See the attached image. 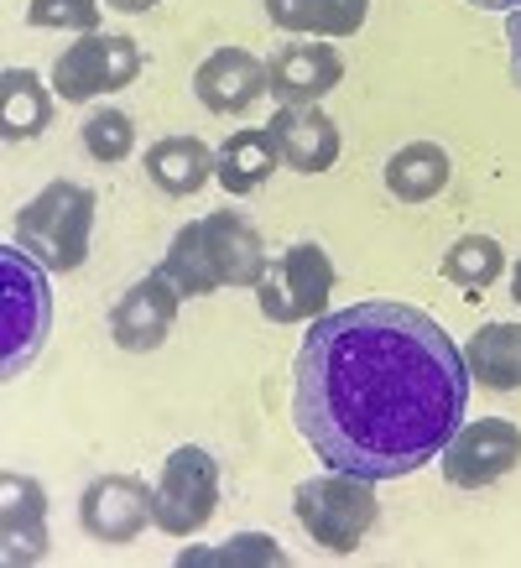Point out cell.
Segmentation results:
<instances>
[{
	"label": "cell",
	"mask_w": 521,
	"mask_h": 568,
	"mask_svg": "<svg viewBox=\"0 0 521 568\" xmlns=\"http://www.w3.org/2000/svg\"><path fill=\"white\" fill-rule=\"evenodd\" d=\"M469 365L433 313L391 297L313 318L293 365V423L329 469L401 480L464 423Z\"/></svg>",
	"instance_id": "6da1fadb"
},
{
	"label": "cell",
	"mask_w": 521,
	"mask_h": 568,
	"mask_svg": "<svg viewBox=\"0 0 521 568\" xmlns=\"http://www.w3.org/2000/svg\"><path fill=\"white\" fill-rule=\"evenodd\" d=\"M272 256L260 230L235 209H214L204 220H188L173 235L156 272L173 282L183 297H208L219 287H256Z\"/></svg>",
	"instance_id": "7a4b0ae2"
},
{
	"label": "cell",
	"mask_w": 521,
	"mask_h": 568,
	"mask_svg": "<svg viewBox=\"0 0 521 568\" xmlns=\"http://www.w3.org/2000/svg\"><path fill=\"white\" fill-rule=\"evenodd\" d=\"M94 209H100L94 189L58 178L17 209V245L32 251L48 272H79L94 241Z\"/></svg>",
	"instance_id": "3957f363"
},
{
	"label": "cell",
	"mask_w": 521,
	"mask_h": 568,
	"mask_svg": "<svg viewBox=\"0 0 521 568\" xmlns=\"http://www.w3.org/2000/svg\"><path fill=\"white\" fill-rule=\"evenodd\" d=\"M48 334H52L48 266L32 251L6 245L0 251V376L17 381L42 355Z\"/></svg>",
	"instance_id": "277c9868"
},
{
	"label": "cell",
	"mask_w": 521,
	"mask_h": 568,
	"mask_svg": "<svg viewBox=\"0 0 521 568\" xmlns=\"http://www.w3.org/2000/svg\"><path fill=\"white\" fill-rule=\"evenodd\" d=\"M293 517L318 548L355 552L365 537H370V527L381 521L376 480L349 475V469H329V475H318V480H303L293 490Z\"/></svg>",
	"instance_id": "5b68a950"
},
{
	"label": "cell",
	"mask_w": 521,
	"mask_h": 568,
	"mask_svg": "<svg viewBox=\"0 0 521 568\" xmlns=\"http://www.w3.org/2000/svg\"><path fill=\"white\" fill-rule=\"evenodd\" d=\"M334 261L318 241H297L272 256L266 276L256 282V303L272 324H313L329 313Z\"/></svg>",
	"instance_id": "8992f818"
},
{
	"label": "cell",
	"mask_w": 521,
	"mask_h": 568,
	"mask_svg": "<svg viewBox=\"0 0 521 568\" xmlns=\"http://www.w3.org/2000/svg\"><path fill=\"white\" fill-rule=\"evenodd\" d=\"M141 73V48L125 32H84L79 42L58 52L52 63V89L63 94V104H89L100 94L136 84Z\"/></svg>",
	"instance_id": "52a82bcc"
},
{
	"label": "cell",
	"mask_w": 521,
	"mask_h": 568,
	"mask_svg": "<svg viewBox=\"0 0 521 568\" xmlns=\"http://www.w3.org/2000/svg\"><path fill=\"white\" fill-rule=\"evenodd\" d=\"M219 511V459L198 444L167 454L156 475V527L167 537H193Z\"/></svg>",
	"instance_id": "ba28073f"
},
{
	"label": "cell",
	"mask_w": 521,
	"mask_h": 568,
	"mask_svg": "<svg viewBox=\"0 0 521 568\" xmlns=\"http://www.w3.org/2000/svg\"><path fill=\"white\" fill-rule=\"evenodd\" d=\"M521 465V428L511 417H469L438 454L443 480L459 490H486Z\"/></svg>",
	"instance_id": "9c48e42d"
},
{
	"label": "cell",
	"mask_w": 521,
	"mask_h": 568,
	"mask_svg": "<svg viewBox=\"0 0 521 568\" xmlns=\"http://www.w3.org/2000/svg\"><path fill=\"white\" fill-rule=\"evenodd\" d=\"M79 527L104 548L136 542L146 527H156V485L141 475H100L79 496Z\"/></svg>",
	"instance_id": "30bf717a"
},
{
	"label": "cell",
	"mask_w": 521,
	"mask_h": 568,
	"mask_svg": "<svg viewBox=\"0 0 521 568\" xmlns=\"http://www.w3.org/2000/svg\"><path fill=\"white\" fill-rule=\"evenodd\" d=\"M345 84V58L324 37H297L282 42L266 58V94L282 104H318L324 94Z\"/></svg>",
	"instance_id": "8fae6325"
},
{
	"label": "cell",
	"mask_w": 521,
	"mask_h": 568,
	"mask_svg": "<svg viewBox=\"0 0 521 568\" xmlns=\"http://www.w3.org/2000/svg\"><path fill=\"white\" fill-rule=\"evenodd\" d=\"M177 303H183V293H177L173 282L162 272H146L141 282H131L121 293V303L110 308V339L121 349H131V355H152V349H162L167 334H173Z\"/></svg>",
	"instance_id": "7c38bea8"
},
{
	"label": "cell",
	"mask_w": 521,
	"mask_h": 568,
	"mask_svg": "<svg viewBox=\"0 0 521 568\" xmlns=\"http://www.w3.org/2000/svg\"><path fill=\"white\" fill-rule=\"evenodd\" d=\"M0 542H6V564L32 568L48 558V490L32 475L6 469L0 475Z\"/></svg>",
	"instance_id": "4fadbf2b"
},
{
	"label": "cell",
	"mask_w": 521,
	"mask_h": 568,
	"mask_svg": "<svg viewBox=\"0 0 521 568\" xmlns=\"http://www.w3.org/2000/svg\"><path fill=\"white\" fill-rule=\"evenodd\" d=\"M193 94L214 115H245L266 94V63L245 48H214L193 69Z\"/></svg>",
	"instance_id": "5bb4252c"
},
{
	"label": "cell",
	"mask_w": 521,
	"mask_h": 568,
	"mask_svg": "<svg viewBox=\"0 0 521 568\" xmlns=\"http://www.w3.org/2000/svg\"><path fill=\"white\" fill-rule=\"evenodd\" d=\"M266 131L277 141L282 168H293V173L313 178V173H329L339 162V125L318 104H282Z\"/></svg>",
	"instance_id": "9a60e30c"
},
{
	"label": "cell",
	"mask_w": 521,
	"mask_h": 568,
	"mask_svg": "<svg viewBox=\"0 0 521 568\" xmlns=\"http://www.w3.org/2000/svg\"><path fill=\"white\" fill-rule=\"evenodd\" d=\"M277 168H282V152H277V141H272L266 125H241V131H229L225 146L214 152V183L225 193H235V199L266 189V178L277 173Z\"/></svg>",
	"instance_id": "2e32d148"
},
{
	"label": "cell",
	"mask_w": 521,
	"mask_h": 568,
	"mask_svg": "<svg viewBox=\"0 0 521 568\" xmlns=\"http://www.w3.org/2000/svg\"><path fill=\"white\" fill-rule=\"evenodd\" d=\"M141 168L167 199H193L214 178V152L198 136H162L146 146Z\"/></svg>",
	"instance_id": "e0dca14e"
},
{
	"label": "cell",
	"mask_w": 521,
	"mask_h": 568,
	"mask_svg": "<svg viewBox=\"0 0 521 568\" xmlns=\"http://www.w3.org/2000/svg\"><path fill=\"white\" fill-rule=\"evenodd\" d=\"M453 162L438 141H407L397 152L386 156V193L401 199V204H428L438 193L449 189Z\"/></svg>",
	"instance_id": "ac0fdd59"
},
{
	"label": "cell",
	"mask_w": 521,
	"mask_h": 568,
	"mask_svg": "<svg viewBox=\"0 0 521 568\" xmlns=\"http://www.w3.org/2000/svg\"><path fill=\"white\" fill-rule=\"evenodd\" d=\"M464 365L486 392H521V324H480L464 345Z\"/></svg>",
	"instance_id": "d6986e66"
},
{
	"label": "cell",
	"mask_w": 521,
	"mask_h": 568,
	"mask_svg": "<svg viewBox=\"0 0 521 568\" xmlns=\"http://www.w3.org/2000/svg\"><path fill=\"white\" fill-rule=\"evenodd\" d=\"M370 0H266L272 27L293 37H355Z\"/></svg>",
	"instance_id": "ffe728a7"
},
{
	"label": "cell",
	"mask_w": 521,
	"mask_h": 568,
	"mask_svg": "<svg viewBox=\"0 0 521 568\" xmlns=\"http://www.w3.org/2000/svg\"><path fill=\"white\" fill-rule=\"evenodd\" d=\"M52 125V94L42 73L32 69H6L0 73V136L6 141H32Z\"/></svg>",
	"instance_id": "44dd1931"
},
{
	"label": "cell",
	"mask_w": 521,
	"mask_h": 568,
	"mask_svg": "<svg viewBox=\"0 0 521 568\" xmlns=\"http://www.w3.org/2000/svg\"><path fill=\"white\" fill-rule=\"evenodd\" d=\"M438 272L449 276L453 287H464V297H480L486 287L501 282L505 251H501V241H490V235H459V241L443 251Z\"/></svg>",
	"instance_id": "7402d4cb"
},
{
	"label": "cell",
	"mask_w": 521,
	"mask_h": 568,
	"mask_svg": "<svg viewBox=\"0 0 521 568\" xmlns=\"http://www.w3.org/2000/svg\"><path fill=\"white\" fill-rule=\"evenodd\" d=\"M79 131H84V152L104 168H115V162L136 152V121L125 110H94V115H84Z\"/></svg>",
	"instance_id": "603a6c76"
},
{
	"label": "cell",
	"mask_w": 521,
	"mask_h": 568,
	"mask_svg": "<svg viewBox=\"0 0 521 568\" xmlns=\"http://www.w3.org/2000/svg\"><path fill=\"white\" fill-rule=\"evenodd\" d=\"M177 564H287V552L277 548V537L266 532H241L229 537L225 548H183L177 552Z\"/></svg>",
	"instance_id": "cb8c5ba5"
},
{
	"label": "cell",
	"mask_w": 521,
	"mask_h": 568,
	"mask_svg": "<svg viewBox=\"0 0 521 568\" xmlns=\"http://www.w3.org/2000/svg\"><path fill=\"white\" fill-rule=\"evenodd\" d=\"M27 27L37 32H100V0H32Z\"/></svg>",
	"instance_id": "d4e9b609"
},
{
	"label": "cell",
	"mask_w": 521,
	"mask_h": 568,
	"mask_svg": "<svg viewBox=\"0 0 521 568\" xmlns=\"http://www.w3.org/2000/svg\"><path fill=\"white\" fill-rule=\"evenodd\" d=\"M505 48H511V84L521 89V6L505 17Z\"/></svg>",
	"instance_id": "484cf974"
},
{
	"label": "cell",
	"mask_w": 521,
	"mask_h": 568,
	"mask_svg": "<svg viewBox=\"0 0 521 568\" xmlns=\"http://www.w3.org/2000/svg\"><path fill=\"white\" fill-rule=\"evenodd\" d=\"M110 11H125V17H141V11H152V6H162V0H104Z\"/></svg>",
	"instance_id": "4316f807"
},
{
	"label": "cell",
	"mask_w": 521,
	"mask_h": 568,
	"mask_svg": "<svg viewBox=\"0 0 521 568\" xmlns=\"http://www.w3.org/2000/svg\"><path fill=\"white\" fill-rule=\"evenodd\" d=\"M469 6H480V11H517L521 0H469Z\"/></svg>",
	"instance_id": "83f0119b"
},
{
	"label": "cell",
	"mask_w": 521,
	"mask_h": 568,
	"mask_svg": "<svg viewBox=\"0 0 521 568\" xmlns=\"http://www.w3.org/2000/svg\"><path fill=\"white\" fill-rule=\"evenodd\" d=\"M511 297H517V308H521V261H517V272H511Z\"/></svg>",
	"instance_id": "f1b7e54d"
}]
</instances>
